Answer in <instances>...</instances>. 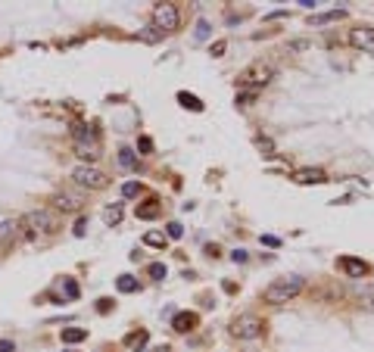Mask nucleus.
<instances>
[{
    "label": "nucleus",
    "mask_w": 374,
    "mask_h": 352,
    "mask_svg": "<svg viewBox=\"0 0 374 352\" xmlns=\"http://www.w3.org/2000/svg\"><path fill=\"white\" fill-rule=\"evenodd\" d=\"M302 293V277H281V281L269 284L262 293V299L269 303V306H287L290 299H296V296Z\"/></svg>",
    "instance_id": "nucleus-1"
},
{
    "label": "nucleus",
    "mask_w": 374,
    "mask_h": 352,
    "mask_svg": "<svg viewBox=\"0 0 374 352\" xmlns=\"http://www.w3.org/2000/svg\"><path fill=\"white\" fill-rule=\"evenodd\" d=\"M272 78H275V66L272 63H253V66H246L237 75V87L253 90V94H256V90H262Z\"/></svg>",
    "instance_id": "nucleus-2"
},
{
    "label": "nucleus",
    "mask_w": 374,
    "mask_h": 352,
    "mask_svg": "<svg viewBox=\"0 0 374 352\" xmlns=\"http://www.w3.org/2000/svg\"><path fill=\"white\" fill-rule=\"evenodd\" d=\"M150 19H153L156 31L172 34V31H178V25H181V10H178V4H156Z\"/></svg>",
    "instance_id": "nucleus-3"
},
{
    "label": "nucleus",
    "mask_w": 374,
    "mask_h": 352,
    "mask_svg": "<svg viewBox=\"0 0 374 352\" xmlns=\"http://www.w3.org/2000/svg\"><path fill=\"white\" fill-rule=\"evenodd\" d=\"M262 330H265V321L256 312H243V315H237V318L231 321V333H234L237 340H256Z\"/></svg>",
    "instance_id": "nucleus-4"
},
{
    "label": "nucleus",
    "mask_w": 374,
    "mask_h": 352,
    "mask_svg": "<svg viewBox=\"0 0 374 352\" xmlns=\"http://www.w3.org/2000/svg\"><path fill=\"white\" fill-rule=\"evenodd\" d=\"M72 181L78 184V187H87V190H103L106 184H110V178H106V172H100L97 165H78V169L72 172Z\"/></svg>",
    "instance_id": "nucleus-5"
},
{
    "label": "nucleus",
    "mask_w": 374,
    "mask_h": 352,
    "mask_svg": "<svg viewBox=\"0 0 374 352\" xmlns=\"http://www.w3.org/2000/svg\"><path fill=\"white\" fill-rule=\"evenodd\" d=\"M75 153L84 159V165L100 159V140H97V134L91 131V128H81V131L75 134Z\"/></svg>",
    "instance_id": "nucleus-6"
},
{
    "label": "nucleus",
    "mask_w": 374,
    "mask_h": 352,
    "mask_svg": "<svg viewBox=\"0 0 374 352\" xmlns=\"http://www.w3.org/2000/svg\"><path fill=\"white\" fill-rule=\"evenodd\" d=\"M22 221L28 225L31 234H53V231H57V212H53V209H34Z\"/></svg>",
    "instance_id": "nucleus-7"
},
{
    "label": "nucleus",
    "mask_w": 374,
    "mask_h": 352,
    "mask_svg": "<svg viewBox=\"0 0 374 352\" xmlns=\"http://www.w3.org/2000/svg\"><path fill=\"white\" fill-rule=\"evenodd\" d=\"M349 44H352L355 50H362V53H374V28L355 25V28L349 31Z\"/></svg>",
    "instance_id": "nucleus-8"
},
{
    "label": "nucleus",
    "mask_w": 374,
    "mask_h": 352,
    "mask_svg": "<svg viewBox=\"0 0 374 352\" xmlns=\"http://www.w3.org/2000/svg\"><path fill=\"white\" fill-rule=\"evenodd\" d=\"M53 206L63 209V212H78L84 206V193L81 190H60L53 196Z\"/></svg>",
    "instance_id": "nucleus-9"
},
{
    "label": "nucleus",
    "mask_w": 374,
    "mask_h": 352,
    "mask_svg": "<svg viewBox=\"0 0 374 352\" xmlns=\"http://www.w3.org/2000/svg\"><path fill=\"white\" fill-rule=\"evenodd\" d=\"M293 181L296 184H325L328 175H325V169H312V165H306V169H296L293 172Z\"/></svg>",
    "instance_id": "nucleus-10"
},
{
    "label": "nucleus",
    "mask_w": 374,
    "mask_h": 352,
    "mask_svg": "<svg viewBox=\"0 0 374 352\" xmlns=\"http://www.w3.org/2000/svg\"><path fill=\"white\" fill-rule=\"evenodd\" d=\"M340 268H343L349 277H365V274H368V265L362 262V259H352V256H343V259H340Z\"/></svg>",
    "instance_id": "nucleus-11"
},
{
    "label": "nucleus",
    "mask_w": 374,
    "mask_h": 352,
    "mask_svg": "<svg viewBox=\"0 0 374 352\" xmlns=\"http://www.w3.org/2000/svg\"><path fill=\"white\" fill-rule=\"evenodd\" d=\"M60 337H63V343H69V346H78V343L87 340V330H81V327H66Z\"/></svg>",
    "instance_id": "nucleus-12"
},
{
    "label": "nucleus",
    "mask_w": 374,
    "mask_h": 352,
    "mask_svg": "<svg viewBox=\"0 0 374 352\" xmlns=\"http://www.w3.org/2000/svg\"><path fill=\"white\" fill-rule=\"evenodd\" d=\"M103 221H106V225H119V221H122V203H113V206H106Z\"/></svg>",
    "instance_id": "nucleus-13"
},
{
    "label": "nucleus",
    "mask_w": 374,
    "mask_h": 352,
    "mask_svg": "<svg viewBox=\"0 0 374 352\" xmlns=\"http://www.w3.org/2000/svg\"><path fill=\"white\" fill-rule=\"evenodd\" d=\"M16 231H19L16 221H0V243H10V240L16 237Z\"/></svg>",
    "instance_id": "nucleus-14"
},
{
    "label": "nucleus",
    "mask_w": 374,
    "mask_h": 352,
    "mask_svg": "<svg viewBox=\"0 0 374 352\" xmlns=\"http://www.w3.org/2000/svg\"><path fill=\"white\" fill-rule=\"evenodd\" d=\"M178 100H181L187 109H193V113H200V109H203V103L197 100V97H193V94H184V90H181V94H178Z\"/></svg>",
    "instance_id": "nucleus-15"
},
{
    "label": "nucleus",
    "mask_w": 374,
    "mask_h": 352,
    "mask_svg": "<svg viewBox=\"0 0 374 352\" xmlns=\"http://www.w3.org/2000/svg\"><path fill=\"white\" fill-rule=\"evenodd\" d=\"M119 290H122V293H134V290H137V281H134L131 274H122V277H119Z\"/></svg>",
    "instance_id": "nucleus-16"
},
{
    "label": "nucleus",
    "mask_w": 374,
    "mask_h": 352,
    "mask_svg": "<svg viewBox=\"0 0 374 352\" xmlns=\"http://www.w3.org/2000/svg\"><path fill=\"white\" fill-rule=\"evenodd\" d=\"M119 165H122V169H131V165H134V153L128 150V146L119 150Z\"/></svg>",
    "instance_id": "nucleus-17"
},
{
    "label": "nucleus",
    "mask_w": 374,
    "mask_h": 352,
    "mask_svg": "<svg viewBox=\"0 0 374 352\" xmlns=\"http://www.w3.org/2000/svg\"><path fill=\"white\" fill-rule=\"evenodd\" d=\"M144 243H147V246H156V249H163V246H166V237L150 231V234H144Z\"/></svg>",
    "instance_id": "nucleus-18"
},
{
    "label": "nucleus",
    "mask_w": 374,
    "mask_h": 352,
    "mask_svg": "<svg viewBox=\"0 0 374 352\" xmlns=\"http://www.w3.org/2000/svg\"><path fill=\"white\" fill-rule=\"evenodd\" d=\"M147 274L153 277V281H163V277H166V265H163V262H153V265L147 268Z\"/></svg>",
    "instance_id": "nucleus-19"
},
{
    "label": "nucleus",
    "mask_w": 374,
    "mask_h": 352,
    "mask_svg": "<svg viewBox=\"0 0 374 352\" xmlns=\"http://www.w3.org/2000/svg\"><path fill=\"white\" fill-rule=\"evenodd\" d=\"M343 16H346V10H331L325 16H315V22H334V19H343Z\"/></svg>",
    "instance_id": "nucleus-20"
},
{
    "label": "nucleus",
    "mask_w": 374,
    "mask_h": 352,
    "mask_svg": "<svg viewBox=\"0 0 374 352\" xmlns=\"http://www.w3.org/2000/svg\"><path fill=\"white\" fill-rule=\"evenodd\" d=\"M193 324H197V318H193V315H178V318H175V327H178V330L193 327Z\"/></svg>",
    "instance_id": "nucleus-21"
},
{
    "label": "nucleus",
    "mask_w": 374,
    "mask_h": 352,
    "mask_svg": "<svg viewBox=\"0 0 374 352\" xmlns=\"http://www.w3.org/2000/svg\"><path fill=\"white\" fill-rule=\"evenodd\" d=\"M156 215H159V209H156V203H147V206H144V209H137V218H147V221H150V218H156Z\"/></svg>",
    "instance_id": "nucleus-22"
},
{
    "label": "nucleus",
    "mask_w": 374,
    "mask_h": 352,
    "mask_svg": "<svg viewBox=\"0 0 374 352\" xmlns=\"http://www.w3.org/2000/svg\"><path fill=\"white\" fill-rule=\"evenodd\" d=\"M181 234H184V231H181V225H178V221H169V228H166V237H169V240H178Z\"/></svg>",
    "instance_id": "nucleus-23"
},
{
    "label": "nucleus",
    "mask_w": 374,
    "mask_h": 352,
    "mask_svg": "<svg viewBox=\"0 0 374 352\" xmlns=\"http://www.w3.org/2000/svg\"><path fill=\"white\" fill-rule=\"evenodd\" d=\"M66 296L69 299H78V284L75 281H66Z\"/></svg>",
    "instance_id": "nucleus-24"
},
{
    "label": "nucleus",
    "mask_w": 374,
    "mask_h": 352,
    "mask_svg": "<svg viewBox=\"0 0 374 352\" xmlns=\"http://www.w3.org/2000/svg\"><path fill=\"white\" fill-rule=\"evenodd\" d=\"M122 193H125V196H134V193H137V184H134V181L122 184Z\"/></svg>",
    "instance_id": "nucleus-25"
},
{
    "label": "nucleus",
    "mask_w": 374,
    "mask_h": 352,
    "mask_svg": "<svg viewBox=\"0 0 374 352\" xmlns=\"http://www.w3.org/2000/svg\"><path fill=\"white\" fill-rule=\"evenodd\" d=\"M206 34H209V22H200V25H197V41H203Z\"/></svg>",
    "instance_id": "nucleus-26"
},
{
    "label": "nucleus",
    "mask_w": 374,
    "mask_h": 352,
    "mask_svg": "<svg viewBox=\"0 0 374 352\" xmlns=\"http://www.w3.org/2000/svg\"><path fill=\"white\" fill-rule=\"evenodd\" d=\"M253 100H256L253 90H246V94H237V103H253Z\"/></svg>",
    "instance_id": "nucleus-27"
},
{
    "label": "nucleus",
    "mask_w": 374,
    "mask_h": 352,
    "mask_svg": "<svg viewBox=\"0 0 374 352\" xmlns=\"http://www.w3.org/2000/svg\"><path fill=\"white\" fill-rule=\"evenodd\" d=\"M0 352H16V343L13 340H0Z\"/></svg>",
    "instance_id": "nucleus-28"
},
{
    "label": "nucleus",
    "mask_w": 374,
    "mask_h": 352,
    "mask_svg": "<svg viewBox=\"0 0 374 352\" xmlns=\"http://www.w3.org/2000/svg\"><path fill=\"white\" fill-rule=\"evenodd\" d=\"M231 259H234V262H246V249H234V253H231Z\"/></svg>",
    "instance_id": "nucleus-29"
},
{
    "label": "nucleus",
    "mask_w": 374,
    "mask_h": 352,
    "mask_svg": "<svg viewBox=\"0 0 374 352\" xmlns=\"http://www.w3.org/2000/svg\"><path fill=\"white\" fill-rule=\"evenodd\" d=\"M84 228H87V221H84V215L75 221V234H84Z\"/></svg>",
    "instance_id": "nucleus-30"
},
{
    "label": "nucleus",
    "mask_w": 374,
    "mask_h": 352,
    "mask_svg": "<svg viewBox=\"0 0 374 352\" xmlns=\"http://www.w3.org/2000/svg\"><path fill=\"white\" fill-rule=\"evenodd\" d=\"M212 53H216V57H222V53H225V41H219L216 47H212Z\"/></svg>",
    "instance_id": "nucleus-31"
}]
</instances>
